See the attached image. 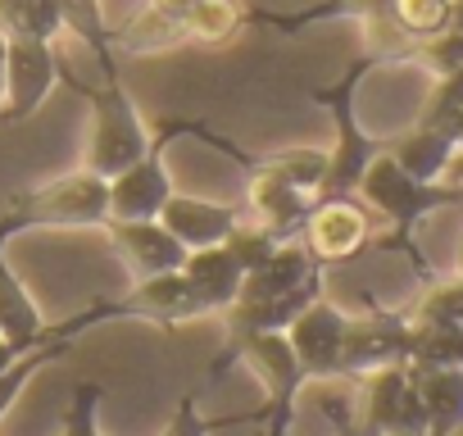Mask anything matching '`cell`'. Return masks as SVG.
Segmentation results:
<instances>
[{
  "label": "cell",
  "mask_w": 463,
  "mask_h": 436,
  "mask_svg": "<svg viewBox=\"0 0 463 436\" xmlns=\"http://www.w3.org/2000/svg\"><path fill=\"white\" fill-rule=\"evenodd\" d=\"M413 382L422 395L427 436H449L463 427V368H413Z\"/></svg>",
  "instance_id": "e0dca14e"
},
{
  "label": "cell",
  "mask_w": 463,
  "mask_h": 436,
  "mask_svg": "<svg viewBox=\"0 0 463 436\" xmlns=\"http://www.w3.org/2000/svg\"><path fill=\"white\" fill-rule=\"evenodd\" d=\"M300 246L318 269L350 264L373 246V209L359 195H323L300 228Z\"/></svg>",
  "instance_id": "5b68a950"
},
{
  "label": "cell",
  "mask_w": 463,
  "mask_h": 436,
  "mask_svg": "<svg viewBox=\"0 0 463 436\" xmlns=\"http://www.w3.org/2000/svg\"><path fill=\"white\" fill-rule=\"evenodd\" d=\"M222 246H227L232 255H237V264L250 273L255 264H264V260H269V255L282 246V237H273L264 223H255V218H241V223L232 228V237H227Z\"/></svg>",
  "instance_id": "4316f807"
},
{
  "label": "cell",
  "mask_w": 463,
  "mask_h": 436,
  "mask_svg": "<svg viewBox=\"0 0 463 436\" xmlns=\"http://www.w3.org/2000/svg\"><path fill=\"white\" fill-rule=\"evenodd\" d=\"M209 305L200 300V291L186 282V273H155V278H137L118 300H105V318H141L155 327H177L186 318H204Z\"/></svg>",
  "instance_id": "9c48e42d"
},
{
  "label": "cell",
  "mask_w": 463,
  "mask_h": 436,
  "mask_svg": "<svg viewBox=\"0 0 463 436\" xmlns=\"http://www.w3.org/2000/svg\"><path fill=\"white\" fill-rule=\"evenodd\" d=\"M382 10H386L391 28L409 42V55L418 42H427L454 24V0H382Z\"/></svg>",
  "instance_id": "d6986e66"
},
{
  "label": "cell",
  "mask_w": 463,
  "mask_h": 436,
  "mask_svg": "<svg viewBox=\"0 0 463 436\" xmlns=\"http://www.w3.org/2000/svg\"><path fill=\"white\" fill-rule=\"evenodd\" d=\"M382 60H386V55H364V60H354V64L341 73V82H332V87H314V91H309V96L332 114V123H336V146L327 150V177H323L318 200H323V195H354L364 168L386 150L377 137H368V132L359 128V109H354V91H359L364 73L377 69Z\"/></svg>",
  "instance_id": "3957f363"
},
{
  "label": "cell",
  "mask_w": 463,
  "mask_h": 436,
  "mask_svg": "<svg viewBox=\"0 0 463 436\" xmlns=\"http://www.w3.org/2000/svg\"><path fill=\"white\" fill-rule=\"evenodd\" d=\"M463 109V69H454V73H445V78H436V87H431V96H427V109H422V128H445L454 114Z\"/></svg>",
  "instance_id": "f1b7e54d"
},
{
  "label": "cell",
  "mask_w": 463,
  "mask_h": 436,
  "mask_svg": "<svg viewBox=\"0 0 463 436\" xmlns=\"http://www.w3.org/2000/svg\"><path fill=\"white\" fill-rule=\"evenodd\" d=\"M5 64H10V37L0 33V109H5Z\"/></svg>",
  "instance_id": "d6a6232c"
},
{
  "label": "cell",
  "mask_w": 463,
  "mask_h": 436,
  "mask_svg": "<svg viewBox=\"0 0 463 436\" xmlns=\"http://www.w3.org/2000/svg\"><path fill=\"white\" fill-rule=\"evenodd\" d=\"M5 246H10V242L0 237V336L14 341V346H24V350H33V346H42V341L55 336V323H46V314H42V305L33 300V291H28L24 278L10 269Z\"/></svg>",
  "instance_id": "9a60e30c"
},
{
  "label": "cell",
  "mask_w": 463,
  "mask_h": 436,
  "mask_svg": "<svg viewBox=\"0 0 463 436\" xmlns=\"http://www.w3.org/2000/svg\"><path fill=\"white\" fill-rule=\"evenodd\" d=\"M60 28L82 37L100 69H114V28L105 24L100 0H60Z\"/></svg>",
  "instance_id": "7402d4cb"
},
{
  "label": "cell",
  "mask_w": 463,
  "mask_h": 436,
  "mask_svg": "<svg viewBox=\"0 0 463 436\" xmlns=\"http://www.w3.org/2000/svg\"><path fill=\"white\" fill-rule=\"evenodd\" d=\"M250 14L237 5V0H195V5L182 14V42H200V46H222L241 33Z\"/></svg>",
  "instance_id": "ffe728a7"
},
{
  "label": "cell",
  "mask_w": 463,
  "mask_h": 436,
  "mask_svg": "<svg viewBox=\"0 0 463 436\" xmlns=\"http://www.w3.org/2000/svg\"><path fill=\"white\" fill-rule=\"evenodd\" d=\"M255 168H269V173H278V177H287V182H296L300 191H323V177H327V155L323 150H278V155H260L255 159Z\"/></svg>",
  "instance_id": "d4e9b609"
},
{
  "label": "cell",
  "mask_w": 463,
  "mask_h": 436,
  "mask_svg": "<svg viewBox=\"0 0 463 436\" xmlns=\"http://www.w3.org/2000/svg\"><path fill=\"white\" fill-rule=\"evenodd\" d=\"M440 132H449V141H454V146H463V109H458V114H454Z\"/></svg>",
  "instance_id": "836d02e7"
},
{
  "label": "cell",
  "mask_w": 463,
  "mask_h": 436,
  "mask_svg": "<svg viewBox=\"0 0 463 436\" xmlns=\"http://www.w3.org/2000/svg\"><path fill=\"white\" fill-rule=\"evenodd\" d=\"M33 350H37V346H33ZM19 355H28V350H24V346H14V341H5V336H0V373H5V368H10V364H14Z\"/></svg>",
  "instance_id": "1f68e13d"
},
{
  "label": "cell",
  "mask_w": 463,
  "mask_h": 436,
  "mask_svg": "<svg viewBox=\"0 0 463 436\" xmlns=\"http://www.w3.org/2000/svg\"><path fill=\"white\" fill-rule=\"evenodd\" d=\"M413 323H436V327H463V278H440L427 282V291L418 296V305L409 309Z\"/></svg>",
  "instance_id": "cb8c5ba5"
},
{
  "label": "cell",
  "mask_w": 463,
  "mask_h": 436,
  "mask_svg": "<svg viewBox=\"0 0 463 436\" xmlns=\"http://www.w3.org/2000/svg\"><path fill=\"white\" fill-rule=\"evenodd\" d=\"M440 182H449V186H463V146L449 155V164H445V177Z\"/></svg>",
  "instance_id": "4dcf8cb0"
},
{
  "label": "cell",
  "mask_w": 463,
  "mask_h": 436,
  "mask_svg": "<svg viewBox=\"0 0 463 436\" xmlns=\"http://www.w3.org/2000/svg\"><path fill=\"white\" fill-rule=\"evenodd\" d=\"M458 146L449 141V132H440V128H409L400 141H391L386 146V155L409 173V177H418V182H440L445 177V164H449V155H454Z\"/></svg>",
  "instance_id": "ac0fdd59"
},
{
  "label": "cell",
  "mask_w": 463,
  "mask_h": 436,
  "mask_svg": "<svg viewBox=\"0 0 463 436\" xmlns=\"http://www.w3.org/2000/svg\"><path fill=\"white\" fill-rule=\"evenodd\" d=\"M409 341H413V318L395 309H368L350 314L345 323V346H341V377L364 382L382 368L409 364Z\"/></svg>",
  "instance_id": "8992f818"
},
{
  "label": "cell",
  "mask_w": 463,
  "mask_h": 436,
  "mask_svg": "<svg viewBox=\"0 0 463 436\" xmlns=\"http://www.w3.org/2000/svg\"><path fill=\"white\" fill-rule=\"evenodd\" d=\"M454 273L463 278V242H458V264H454Z\"/></svg>",
  "instance_id": "8d00e7d4"
},
{
  "label": "cell",
  "mask_w": 463,
  "mask_h": 436,
  "mask_svg": "<svg viewBox=\"0 0 463 436\" xmlns=\"http://www.w3.org/2000/svg\"><path fill=\"white\" fill-rule=\"evenodd\" d=\"M123 269L137 278H155V273H177L186 264V246L159 223V218H132V223H123V218H109L105 223Z\"/></svg>",
  "instance_id": "8fae6325"
},
{
  "label": "cell",
  "mask_w": 463,
  "mask_h": 436,
  "mask_svg": "<svg viewBox=\"0 0 463 436\" xmlns=\"http://www.w3.org/2000/svg\"><path fill=\"white\" fill-rule=\"evenodd\" d=\"M336 427H341V436H359V422H354V418H350L345 409L336 413Z\"/></svg>",
  "instance_id": "e575fe53"
},
{
  "label": "cell",
  "mask_w": 463,
  "mask_h": 436,
  "mask_svg": "<svg viewBox=\"0 0 463 436\" xmlns=\"http://www.w3.org/2000/svg\"><path fill=\"white\" fill-rule=\"evenodd\" d=\"M232 422H250V418L209 422V418L200 413V395H195V391H186V395L177 400V409H173V418L164 422V431H159V436H209V431H218V427H232Z\"/></svg>",
  "instance_id": "f546056e"
},
{
  "label": "cell",
  "mask_w": 463,
  "mask_h": 436,
  "mask_svg": "<svg viewBox=\"0 0 463 436\" xmlns=\"http://www.w3.org/2000/svg\"><path fill=\"white\" fill-rule=\"evenodd\" d=\"M449 436H463V427H454V431H449Z\"/></svg>",
  "instance_id": "74e56055"
},
{
  "label": "cell",
  "mask_w": 463,
  "mask_h": 436,
  "mask_svg": "<svg viewBox=\"0 0 463 436\" xmlns=\"http://www.w3.org/2000/svg\"><path fill=\"white\" fill-rule=\"evenodd\" d=\"M409 364L413 368H463V327L413 323Z\"/></svg>",
  "instance_id": "603a6c76"
},
{
  "label": "cell",
  "mask_w": 463,
  "mask_h": 436,
  "mask_svg": "<svg viewBox=\"0 0 463 436\" xmlns=\"http://www.w3.org/2000/svg\"><path fill=\"white\" fill-rule=\"evenodd\" d=\"M105 223H109V182L91 168H78L46 186L19 191L0 213V237L14 242L33 228H105Z\"/></svg>",
  "instance_id": "7a4b0ae2"
},
{
  "label": "cell",
  "mask_w": 463,
  "mask_h": 436,
  "mask_svg": "<svg viewBox=\"0 0 463 436\" xmlns=\"http://www.w3.org/2000/svg\"><path fill=\"white\" fill-rule=\"evenodd\" d=\"M168 195H173V182L164 173V137H159L132 168L109 177V218H123V223H132V218H159Z\"/></svg>",
  "instance_id": "7c38bea8"
},
{
  "label": "cell",
  "mask_w": 463,
  "mask_h": 436,
  "mask_svg": "<svg viewBox=\"0 0 463 436\" xmlns=\"http://www.w3.org/2000/svg\"><path fill=\"white\" fill-rule=\"evenodd\" d=\"M345 323L350 314L341 305H332L327 296H318L309 309H300V318L287 327V341L305 368L309 382H336L341 377V346H345Z\"/></svg>",
  "instance_id": "30bf717a"
},
{
  "label": "cell",
  "mask_w": 463,
  "mask_h": 436,
  "mask_svg": "<svg viewBox=\"0 0 463 436\" xmlns=\"http://www.w3.org/2000/svg\"><path fill=\"white\" fill-rule=\"evenodd\" d=\"M60 82L55 64V42L46 37H10V64H5V109H0V128L28 123L46 96Z\"/></svg>",
  "instance_id": "ba28073f"
},
{
  "label": "cell",
  "mask_w": 463,
  "mask_h": 436,
  "mask_svg": "<svg viewBox=\"0 0 463 436\" xmlns=\"http://www.w3.org/2000/svg\"><path fill=\"white\" fill-rule=\"evenodd\" d=\"M195 5V0H150V10L141 24H132L123 37H114V51H155V46H173L182 42V14Z\"/></svg>",
  "instance_id": "44dd1931"
},
{
  "label": "cell",
  "mask_w": 463,
  "mask_h": 436,
  "mask_svg": "<svg viewBox=\"0 0 463 436\" xmlns=\"http://www.w3.org/2000/svg\"><path fill=\"white\" fill-rule=\"evenodd\" d=\"M237 204H218V200H200V195H182L173 191L159 209V223L186 246V251H204V246H222L232 237V228L241 223Z\"/></svg>",
  "instance_id": "4fadbf2b"
},
{
  "label": "cell",
  "mask_w": 463,
  "mask_h": 436,
  "mask_svg": "<svg viewBox=\"0 0 463 436\" xmlns=\"http://www.w3.org/2000/svg\"><path fill=\"white\" fill-rule=\"evenodd\" d=\"M186 282L200 291V300L209 305V314H227L232 300L241 296V282H246V269L237 264L227 246H204V251H191L186 264H182Z\"/></svg>",
  "instance_id": "2e32d148"
},
{
  "label": "cell",
  "mask_w": 463,
  "mask_h": 436,
  "mask_svg": "<svg viewBox=\"0 0 463 436\" xmlns=\"http://www.w3.org/2000/svg\"><path fill=\"white\" fill-rule=\"evenodd\" d=\"M87 100H91V128H87L82 168H91V173H100L109 182V177H118L123 168H132L150 150V132H146L141 109L132 105L118 69H105V82L96 91H87Z\"/></svg>",
  "instance_id": "277c9868"
},
{
  "label": "cell",
  "mask_w": 463,
  "mask_h": 436,
  "mask_svg": "<svg viewBox=\"0 0 463 436\" xmlns=\"http://www.w3.org/2000/svg\"><path fill=\"white\" fill-rule=\"evenodd\" d=\"M454 28H463V0H454Z\"/></svg>",
  "instance_id": "d590c367"
},
{
  "label": "cell",
  "mask_w": 463,
  "mask_h": 436,
  "mask_svg": "<svg viewBox=\"0 0 463 436\" xmlns=\"http://www.w3.org/2000/svg\"><path fill=\"white\" fill-rule=\"evenodd\" d=\"M354 195L373 209V213H382L386 223H391V237L382 242L386 251H404L413 264H418V273L427 278V264L418 260V246H413V228L422 223L427 213H436V209H463V186H449V182H418V177H409L386 150L364 168V177H359V186H354Z\"/></svg>",
  "instance_id": "6da1fadb"
},
{
  "label": "cell",
  "mask_w": 463,
  "mask_h": 436,
  "mask_svg": "<svg viewBox=\"0 0 463 436\" xmlns=\"http://www.w3.org/2000/svg\"><path fill=\"white\" fill-rule=\"evenodd\" d=\"M359 436H427L422 395L409 364L364 377V413L354 418Z\"/></svg>",
  "instance_id": "52a82bcc"
},
{
  "label": "cell",
  "mask_w": 463,
  "mask_h": 436,
  "mask_svg": "<svg viewBox=\"0 0 463 436\" xmlns=\"http://www.w3.org/2000/svg\"><path fill=\"white\" fill-rule=\"evenodd\" d=\"M409 60H422V64H427L436 78H445V73L463 69V28H454V24H449L445 33H436V37L418 42Z\"/></svg>",
  "instance_id": "83f0119b"
},
{
  "label": "cell",
  "mask_w": 463,
  "mask_h": 436,
  "mask_svg": "<svg viewBox=\"0 0 463 436\" xmlns=\"http://www.w3.org/2000/svg\"><path fill=\"white\" fill-rule=\"evenodd\" d=\"M250 173L255 177H250L246 209L255 213V223H264L282 242H296L300 228H305V218H309V209L318 204V195L314 191H300L296 182H287V177H278L269 168H250Z\"/></svg>",
  "instance_id": "5bb4252c"
},
{
  "label": "cell",
  "mask_w": 463,
  "mask_h": 436,
  "mask_svg": "<svg viewBox=\"0 0 463 436\" xmlns=\"http://www.w3.org/2000/svg\"><path fill=\"white\" fill-rule=\"evenodd\" d=\"M100 400H105V382L82 377L64 404L60 418V436H100Z\"/></svg>",
  "instance_id": "484cf974"
}]
</instances>
